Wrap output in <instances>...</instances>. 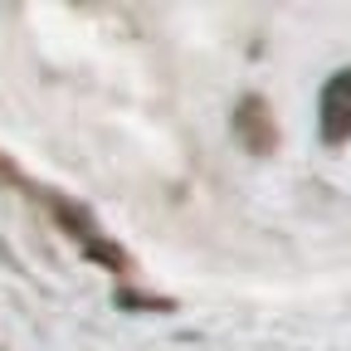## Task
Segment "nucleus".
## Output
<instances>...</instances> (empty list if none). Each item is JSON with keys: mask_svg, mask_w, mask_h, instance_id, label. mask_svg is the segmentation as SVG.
Segmentation results:
<instances>
[{"mask_svg": "<svg viewBox=\"0 0 351 351\" xmlns=\"http://www.w3.org/2000/svg\"><path fill=\"white\" fill-rule=\"evenodd\" d=\"M322 137L327 142H346L351 137V69L337 73L322 93Z\"/></svg>", "mask_w": 351, "mask_h": 351, "instance_id": "nucleus-1", "label": "nucleus"}]
</instances>
